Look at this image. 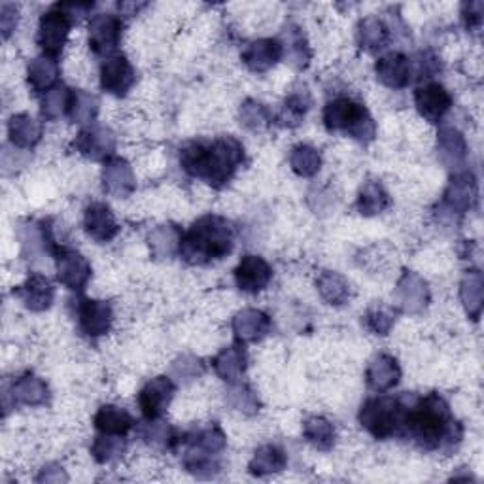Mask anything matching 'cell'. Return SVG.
I'll list each match as a JSON object with an SVG mask.
<instances>
[{
    "label": "cell",
    "mask_w": 484,
    "mask_h": 484,
    "mask_svg": "<svg viewBox=\"0 0 484 484\" xmlns=\"http://www.w3.org/2000/svg\"><path fill=\"white\" fill-rule=\"evenodd\" d=\"M403 417H402V434H407L414 443L428 451H434L443 445H453L462 439V428L453 419L448 403L439 393H428L426 397H411L409 405L405 397Z\"/></svg>",
    "instance_id": "cell-1"
},
{
    "label": "cell",
    "mask_w": 484,
    "mask_h": 484,
    "mask_svg": "<svg viewBox=\"0 0 484 484\" xmlns=\"http://www.w3.org/2000/svg\"><path fill=\"white\" fill-rule=\"evenodd\" d=\"M245 160V148L233 136L212 143H189L180 151V165L187 175L204 180L212 187L226 186Z\"/></svg>",
    "instance_id": "cell-2"
},
{
    "label": "cell",
    "mask_w": 484,
    "mask_h": 484,
    "mask_svg": "<svg viewBox=\"0 0 484 484\" xmlns=\"http://www.w3.org/2000/svg\"><path fill=\"white\" fill-rule=\"evenodd\" d=\"M233 245L235 231L226 218L203 216L182 235L178 254L187 264L204 265L231 254Z\"/></svg>",
    "instance_id": "cell-3"
},
{
    "label": "cell",
    "mask_w": 484,
    "mask_h": 484,
    "mask_svg": "<svg viewBox=\"0 0 484 484\" xmlns=\"http://www.w3.org/2000/svg\"><path fill=\"white\" fill-rule=\"evenodd\" d=\"M324 124L327 131L349 133L359 143H369L375 136V121L367 108L350 97H337L324 108Z\"/></svg>",
    "instance_id": "cell-4"
},
{
    "label": "cell",
    "mask_w": 484,
    "mask_h": 484,
    "mask_svg": "<svg viewBox=\"0 0 484 484\" xmlns=\"http://www.w3.org/2000/svg\"><path fill=\"white\" fill-rule=\"evenodd\" d=\"M403 417V403L400 397L376 395L361 405L359 424L375 439H388L400 431Z\"/></svg>",
    "instance_id": "cell-5"
},
{
    "label": "cell",
    "mask_w": 484,
    "mask_h": 484,
    "mask_svg": "<svg viewBox=\"0 0 484 484\" xmlns=\"http://www.w3.org/2000/svg\"><path fill=\"white\" fill-rule=\"evenodd\" d=\"M73 25L74 22L66 15L61 4H56L40 17L39 46L42 48L44 56L57 57L61 54L63 48L66 46L68 34H71Z\"/></svg>",
    "instance_id": "cell-6"
},
{
    "label": "cell",
    "mask_w": 484,
    "mask_h": 484,
    "mask_svg": "<svg viewBox=\"0 0 484 484\" xmlns=\"http://www.w3.org/2000/svg\"><path fill=\"white\" fill-rule=\"evenodd\" d=\"M90 48L100 57H112L121 40V23L116 13H95L90 20Z\"/></svg>",
    "instance_id": "cell-7"
},
{
    "label": "cell",
    "mask_w": 484,
    "mask_h": 484,
    "mask_svg": "<svg viewBox=\"0 0 484 484\" xmlns=\"http://www.w3.org/2000/svg\"><path fill=\"white\" fill-rule=\"evenodd\" d=\"M177 386L169 376H155L138 393V405L148 422L160 420L167 412L172 397H175Z\"/></svg>",
    "instance_id": "cell-8"
},
{
    "label": "cell",
    "mask_w": 484,
    "mask_h": 484,
    "mask_svg": "<svg viewBox=\"0 0 484 484\" xmlns=\"http://www.w3.org/2000/svg\"><path fill=\"white\" fill-rule=\"evenodd\" d=\"M57 281L73 291H82L91 279V265L80 252L57 248Z\"/></svg>",
    "instance_id": "cell-9"
},
{
    "label": "cell",
    "mask_w": 484,
    "mask_h": 484,
    "mask_svg": "<svg viewBox=\"0 0 484 484\" xmlns=\"http://www.w3.org/2000/svg\"><path fill=\"white\" fill-rule=\"evenodd\" d=\"M414 107L429 124H439L445 114L451 110L453 97L446 91L445 85L437 82H428L414 91Z\"/></svg>",
    "instance_id": "cell-10"
},
{
    "label": "cell",
    "mask_w": 484,
    "mask_h": 484,
    "mask_svg": "<svg viewBox=\"0 0 484 484\" xmlns=\"http://www.w3.org/2000/svg\"><path fill=\"white\" fill-rule=\"evenodd\" d=\"M74 146L85 158L93 161H108L114 158L116 136L108 127L91 124L78 133Z\"/></svg>",
    "instance_id": "cell-11"
},
{
    "label": "cell",
    "mask_w": 484,
    "mask_h": 484,
    "mask_svg": "<svg viewBox=\"0 0 484 484\" xmlns=\"http://www.w3.org/2000/svg\"><path fill=\"white\" fill-rule=\"evenodd\" d=\"M136 82L134 68L125 56L107 57L100 65V88L110 95L124 97Z\"/></svg>",
    "instance_id": "cell-12"
},
{
    "label": "cell",
    "mask_w": 484,
    "mask_h": 484,
    "mask_svg": "<svg viewBox=\"0 0 484 484\" xmlns=\"http://www.w3.org/2000/svg\"><path fill=\"white\" fill-rule=\"evenodd\" d=\"M114 322V310L108 301L82 299L78 305V324L82 333L91 339L102 337L110 332Z\"/></svg>",
    "instance_id": "cell-13"
},
{
    "label": "cell",
    "mask_w": 484,
    "mask_h": 484,
    "mask_svg": "<svg viewBox=\"0 0 484 484\" xmlns=\"http://www.w3.org/2000/svg\"><path fill=\"white\" fill-rule=\"evenodd\" d=\"M272 279V269L259 255H245L235 269V282L240 291L259 293L264 291Z\"/></svg>",
    "instance_id": "cell-14"
},
{
    "label": "cell",
    "mask_w": 484,
    "mask_h": 484,
    "mask_svg": "<svg viewBox=\"0 0 484 484\" xmlns=\"http://www.w3.org/2000/svg\"><path fill=\"white\" fill-rule=\"evenodd\" d=\"M477 201V180L471 172H456L445 192V206L448 212L465 214Z\"/></svg>",
    "instance_id": "cell-15"
},
{
    "label": "cell",
    "mask_w": 484,
    "mask_h": 484,
    "mask_svg": "<svg viewBox=\"0 0 484 484\" xmlns=\"http://www.w3.org/2000/svg\"><path fill=\"white\" fill-rule=\"evenodd\" d=\"M284 57L282 44L276 39H262L246 46L242 51V63H245L252 73H267Z\"/></svg>",
    "instance_id": "cell-16"
},
{
    "label": "cell",
    "mask_w": 484,
    "mask_h": 484,
    "mask_svg": "<svg viewBox=\"0 0 484 484\" xmlns=\"http://www.w3.org/2000/svg\"><path fill=\"white\" fill-rule=\"evenodd\" d=\"M375 74L390 90H403L411 82V59L400 51L378 57L375 65Z\"/></svg>",
    "instance_id": "cell-17"
},
{
    "label": "cell",
    "mask_w": 484,
    "mask_h": 484,
    "mask_svg": "<svg viewBox=\"0 0 484 484\" xmlns=\"http://www.w3.org/2000/svg\"><path fill=\"white\" fill-rule=\"evenodd\" d=\"M15 296L23 301V305L32 313H42L49 308L56 298V288L44 274H30L29 279L17 288Z\"/></svg>",
    "instance_id": "cell-18"
},
{
    "label": "cell",
    "mask_w": 484,
    "mask_h": 484,
    "mask_svg": "<svg viewBox=\"0 0 484 484\" xmlns=\"http://www.w3.org/2000/svg\"><path fill=\"white\" fill-rule=\"evenodd\" d=\"M83 228L85 233L97 242H108L119 231V226L110 211V206L105 203H91L88 209H85Z\"/></svg>",
    "instance_id": "cell-19"
},
{
    "label": "cell",
    "mask_w": 484,
    "mask_h": 484,
    "mask_svg": "<svg viewBox=\"0 0 484 484\" xmlns=\"http://www.w3.org/2000/svg\"><path fill=\"white\" fill-rule=\"evenodd\" d=\"M402 378V367L393 356L388 354H378L371 359L369 367L366 371V380L367 386L376 392L385 393L392 390Z\"/></svg>",
    "instance_id": "cell-20"
},
{
    "label": "cell",
    "mask_w": 484,
    "mask_h": 484,
    "mask_svg": "<svg viewBox=\"0 0 484 484\" xmlns=\"http://www.w3.org/2000/svg\"><path fill=\"white\" fill-rule=\"evenodd\" d=\"M102 186L105 192L112 197H127L134 192L136 182L133 169L125 160L110 158L105 161V169H102Z\"/></svg>",
    "instance_id": "cell-21"
},
{
    "label": "cell",
    "mask_w": 484,
    "mask_h": 484,
    "mask_svg": "<svg viewBox=\"0 0 484 484\" xmlns=\"http://www.w3.org/2000/svg\"><path fill=\"white\" fill-rule=\"evenodd\" d=\"M271 330V318L257 308H245L233 318V333L238 342H257Z\"/></svg>",
    "instance_id": "cell-22"
},
{
    "label": "cell",
    "mask_w": 484,
    "mask_h": 484,
    "mask_svg": "<svg viewBox=\"0 0 484 484\" xmlns=\"http://www.w3.org/2000/svg\"><path fill=\"white\" fill-rule=\"evenodd\" d=\"M395 298H397V301H400L402 308L407 310V313H414V315L422 313L429 301L428 284L420 279L419 274L405 272L402 276V281L397 282Z\"/></svg>",
    "instance_id": "cell-23"
},
{
    "label": "cell",
    "mask_w": 484,
    "mask_h": 484,
    "mask_svg": "<svg viewBox=\"0 0 484 484\" xmlns=\"http://www.w3.org/2000/svg\"><path fill=\"white\" fill-rule=\"evenodd\" d=\"M437 158L446 169H460L468 158V144L454 127H443L437 134Z\"/></svg>",
    "instance_id": "cell-24"
},
{
    "label": "cell",
    "mask_w": 484,
    "mask_h": 484,
    "mask_svg": "<svg viewBox=\"0 0 484 484\" xmlns=\"http://www.w3.org/2000/svg\"><path fill=\"white\" fill-rule=\"evenodd\" d=\"M246 363H248L246 350L240 342H237V344H231V347H228V349H223L214 358L212 366L221 380H226L228 385H235V383H240L242 375H245Z\"/></svg>",
    "instance_id": "cell-25"
},
{
    "label": "cell",
    "mask_w": 484,
    "mask_h": 484,
    "mask_svg": "<svg viewBox=\"0 0 484 484\" xmlns=\"http://www.w3.org/2000/svg\"><path fill=\"white\" fill-rule=\"evenodd\" d=\"M12 400L17 405H25V407H40L48 402L49 397V388L44 383V380L37 375H23L20 378L13 380L12 385Z\"/></svg>",
    "instance_id": "cell-26"
},
{
    "label": "cell",
    "mask_w": 484,
    "mask_h": 484,
    "mask_svg": "<svg viewBox=\"0 0 484 484\" xmlns=\"http://www.w3.org/2000/svg\"><path fill=\"white\" fill-rule=\"evenodd\" d=\"M95 428L100 436L125 437L134 426L131 414L116 405H102L95 414Z\"/></svg>",
    "instance_id": "cell-27"
},
{
    "label": "cell",
    "mask_w": 484,
    "mask_h": 484,
    "mask_svg": "<svg viewBox=\"0 0 484 484\" xmlns=\"http://www.w3.org/2000/svg\"><path fill=\"white\" fill-rule=\"evenodd\" d=\"M59 78V65L56 57L40 56L32 59L27 66V82L34 93H48L49 90L56 88Z\"/></svg>",
    "instance_id": "cell-28"
},
{
    "label": "cell",
    "mask_w": 484,
    "mask_h": 484,
    "mask_svg": "<svg viewBox=\"0 0 484 484\" xmlns=\"http://www.w3.org/2000/svg\"><path fill=\"white\" fill-rule=\"evenodd\" d=\"M460 298L468 316L471 320H479L484 305V276L480 271L471 269L463 274L460 284Z\"/></svg>",
    "instance_id": "cell-29"
},
{
    "label": "cell",
    "mask_w": 484,
    "mask_h": 484,
    "mask_svg": "<svg viewBox=\"0 0 484 484\" xmlns=\"http://www.w3.org/2000/svg\"><path fill=\"white\" fill-rule=\"evenodd\" d=\"M8 136L10 143L20 150H30L40 143L42 138V127L39 121H34L27 114L12 116L8 124Z\"/></svg>",
    "instance_id": "cell-30"
},
{
    "label": "cell",
    "mask_w": 484,
    "mask_h": 484,
    "mask_svg": "<svg viewBox=\"0 0 484 484\" xmlns=\"http://www.w3.org/2000/svg\"><path fill=\"white\" fill-rule=\"evenodd\" d=\"M286 454L282 448L274 446V445H264L262 448H257L248 470L255 477H267L281 473L286 468Z\"/></svg>",
    "instance_id": "cell-31"
},
{
    "label": "cell",
    "mask_w": 484,
    "mask_h": 484,
    "mask_svg": "<svg viewBox=\"0 0 484 484\" xmlns=\"http://www.w3.org/2000/svg\"><path fill=\"white\" fill-rule=\"evenodd\" d=\"M358 42L366 51L376 54V51L388 46L390 30L385 25V22L378 20V17H366V20L359 22L358 27Z\"/></svg>",
    "instance_id": "cell-32"
},
{
    "label": "cell",
    "mask_w": 484,
    "mask_h": 484,
    "mask_svg": "<svg viewBox=\"0 0 484 484\" xmlns=\"http://www.w3.org/2000/svg\"><path fill=\"white\" fill-rule=\"evenodd\" d=\"M356 206H358V212L361 216H367V218L376 216L380 212H385L390 206V195L383 187V184L367 182L359 189Z\"/></svg>",
    "instance_id": "cell-33"
},
{
    "label": "cell",
    "mask_w": 484,
    "mask_h": 484,
    "mask_svg": "<svg viewBox=\"0 0 484 484\" xmlns=\"http://www.w3.org/2000/svg\"><path fill=\"white\" fill-rule=\"evenodd\" d=\"M318 291L327 305L341 307L350 299V286L339 272L325 271L318 276Z\"/></svg>",
    "instance_id": "cell-34"
},
{
    "label": "cell",
    "mask_w": 484,
    "mask_h": 484,
    "mask_svg": "<svg viewBox=\"0 0 484 484\" xmlns=\"http://www.w3.org/2000/svg\"><path fill=\"white\" fill-rule=\"evenodd\" d=\"M303 436L318 451H332L337 434L333 424L324 417H310L303 424Z\"/></svg>",
    "instance_id": "cell-35"
},
{
    "label": "cell",
    "mask_w": 484,
    "mask_h": 484,
    "mask_svg": "<svg viewBox=\"0 0 484 484\" xmlns=\"http://www.w3.org/2000/svg\"><path fill=\"white\" fill-rule=\"evenodd\" d=\"M290 165L296 175L303 178L315 177L322 167V155L316 148L308 144H299L291 150L290 153Z\"/></svg>",
    "instance_id": "cell-36"
},
{
    "label": "cell",
    "mask_w": 484,
    "mask_h": 484,
    "mask_svg": "<svg viewBox=\"0 0 484 484\" xmlns=\"http://www.w3.org/2000/svg\"><path fill=\"white\" fill-rule=\"evenodd\" d=\"M73 102V91L65 88V85H56L54 90H49L48 93L42 95V116L49 121H56L68 114Z\"/></svg>",
    "instance_id": "cell-37"
},
{
    "label": "cell",
    "mask_w": 484,
    "mask_h": 484,
    "mask_svg": "<svg viewBox=\"0 0 484 484\" xmlns=\"http://www.w3.org/2000/svg\"><path fill=\"white\" fill-rule=\"evenodd\" d=\"M187 446L216 456L218 453L223 451V448H226V436H223V431L218 426H209L189 436Z\"/></svg>",
    "instance_id": "cell-38"
},
{
    "label": "cell",
    "mask_w": 484,
    "mask_h": 484,
    "mask_svg": "<svg viewBox=\"0 0 484 484\" xmlns=\"http://www.w3.org/2000/svg\"><path fill=\"white\" fill-rule=\"evenodd\" d=\"M182 233L175 226H161L150 235L151 252L158 257H170L180 250Z\"/></svg>",
    "instance_id": "cell-39"
},
{
    "label": "cell",
    "mask_w": 484,
    "mask_h": 484,
    "mask_svg": "<svg viewBox=\"0 0 484 484\" xmlns=\"http://www.w3.org/2000/svg\"><path fill=\"white\" fill-rule=\"evenodd\" d=\"M99 114V100L95 95L85 91H73V102L68 116L76 124H93Z\"/></svg>",
    "instance_id": "cell-40"
},
{
    "label": "cell",
    "mask_w": 484,
    "mask_h": 484,
    "mask_svg": "<svg viewBox=\"0 0 484 484\" xmlns=\"http://www.w3.org/2000/svg\"><path fill=\"white\" fill-rule=\"evenodd\" d=\"M284 37V42H281L284 56L290 59V63H293L298 68H303L308 63V48L303 32L298 27H290L286 29Z\"/></svg>",
    "instance_id": "cell-41"
},
{
    "label": "cell",
    "mask_w": 484,
    "mask_h": 484,
    "mask_svg": "<svg viewBox=\"0 0 484 484\" xmlns=\"http://www.w3.org/2000/svg\"><path fill=\"white\" fill-rule=\"evenodd\" d=\"M310 108V97L307 91H296L291 93L284 107H282V114H281V119L282 124L288 125V127H296L301 124V119L305 117V114L308 112Z\"/></svg>",
    "instance_id": "cell-42"
},
{
    "label": "cell",
    "mask_w": 484,
    "mask_h": 484,
    "mask_svg": "<svg viewBox=\"0 0 484 484\" xmlns=\"http://www.w3.org/2000/svg\"><path fill=\"white\" fill-rule=\"evenodd\" d=\"M125 453V441L124 437H114V436H100L95 439L91 446V454L95 456L97 462L108 463L117 460L121 454Z\"/></svg>",
    "instance_id": "cell-43"
},
{
    "label": "cell",
    "mask_w": 484,
    "mask_h": 484,
    "mask_svg": "<svg viewBox=\"0 0 484 484\" xmlns=\"http://www.w3.org/2000/svg\"><path fill=\"white\" fill-rule=\"evenodd\" d=\"M238 117H240V124L248 131H262L269 125V121H271L267 108L252 99H248L245 105L240 107Z\"/></svg>",
    "instance_id": "cell-44"
},
{
    "label": "cell",
    "mask_w": 484,
    "mask_h": 484,
    "mask_svg": "<svg viewBox=\"0 0 484 484\" xmlns=\"http://www.w3.org/2000/svg\"><path fill=\"white\" fill-rule=\"evenodd\" d=\"M395 324V310L388 307H376L371 308L366 315V325L367 330L375 335L385 337L392 332V327Z\"/></svg>",
    "instance_id": "cell-45"
},
{
    "label": "cell",
    "mask_w": 484,
    "mask_h": 484,
    "mask_svg": "<svg viewBox=\"0 0 484 484\" xmlns=\"http://www.w3.org/2000/svg\"><path fill=\"white\" fill-rule=\"evenodd\" d=\"M228 402L233 409L245 412V414H254L257 411V405H259L255 393L246 385H240V383L231 385V388L228 392Z\"/></svg>",
    "instance_id": "cell-46"
},
{
    "label": "cell",
    "mask_w": 484,
    "mask_h": 484,
    "mask_svg": "<svg viewBox=\"0 0 484 484\" xmlns=\"http://www.w3.org/2000/svg\"><path fill=\"white\" fill-rule=\"evenodd\" d=\"M441 71L439 59L431 54V51H422L411 61V76H417L419 80L434 78Z\"/></svg>",
    "instance_id": "cell-47"
},
{
    "label": "cell",
    "mask_w": 484,
    "mask_h": 484,
    "mask_svg": "<svg viewBox=\"0 0 484 484\" xmlns=\"http://www.w3.org/2000/svg\"><path fill=\"white\" fill-rule=\"evenodd\" d=\"M146 441L155 445V446H170L172 443H175V436H172V429L160 422V420H151L150 426L146 428V434H144Z\"/></svg>",
    "instance_id": "cell-48"
},
{
    "label": "cell",
    "mask_w": 484,
    "mask_h": 484,
    "mask_svg": "<svg viewBox=\"0 0 484 484\" xmlns=\"http://www.w3.org/2000/svg\"><path fill=\"white\" fill-rule=\"evenodd\" d=\"M482 12H484V4L480 0H473V3H465L462 6V17L463 23L468 27V30H477L482 25Z\"/></svg>",
    "instance_id": "cell-49"
},
{
    "label": "cell",
    "mask_w": 484,
    "mask_h": 484,
    "mask_svg": "<svg viewBox=\"0 0 484 484\" xmlns=\"http://www.w3.org/2000/svg\"><path fill=\"white\" fill-rule=\"evenodd\" d=\"M203 373L201 361L192 358V356H184L175 363V375L180 376L182 380H194Z\"/></svg>",
    "instance_id": "cell-50"
},
{
    "label": "cell",
    "mask_w": 484,
    "mask_h": 484,
    "mask_svg": "<svg viewBox=\"0 0 484 484\" xmlns=\"http://www.w3.org/2000/svg\"><path fill=\"white\" fill-rule=\"evenodd\" d=\"M17 15H20V12H17L15 4L4 3L3 8H0V29H3L4 39H10V34L15 30Z\"/></svg>",
    "instance_id": "cell-51"
},
{
    "label": "cell",
    "mask_w": 484,
    "mask_h": 484,
    "mask_svg": "<svg viewBox=\"0 0 484 484\" xmlns=\"http://www.w3.org/2000/svg\"><path fill=\"white\" fill-rule=\"evenodd\" d=\"M37 480L39 482H61V480H66V475L63 473V468H59V465H49V468L42 470Z\"/></svg>",
    "instance_id": "cell-52"
}]
</instances>
